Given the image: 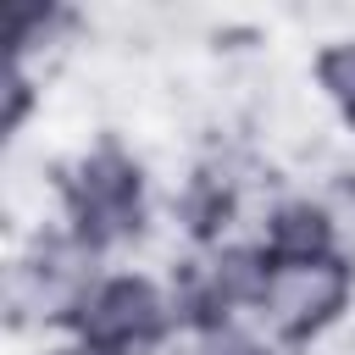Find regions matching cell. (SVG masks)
<instances>
[{"mask_svg": "<svg viewBox=\"0 0 355 355\" xmlns=\"http://www.w3.org/2000/svg\"><path fill=\"white\" fill-rule=\"evenodd\" d=\"M61 222L100 255L133 244L150 227V178L144 161L122 144L83 150L61 178Z\"/></svg>", "mask_w": 355, "mask_h": 355, "instance_id": "6da1fadb", "label": "cell"}, {"mask_svg": "<svg viewBox=\"0 0 355 355\" xmlns=\"http://www.w3.org/2000/svg\"><path fill=\"white\" fill-rule=\"evenodd\" d=\"M67 338L89 344L94 355H166L183 338L172 277H155L144 266L105 272L89 288V300H83V311H78Z\"/></svg>", "mask_w": 355, "mask_h": 355, "instance_id": "7a4b0ae2", "label": "cell"}, {"mask_svg": "<svg viewBox=\"0 0 355 355\" xmlns=\"http://www.w3.org/2000/svg\"><path fill=\"white\" fill-rule=\"evenodd\" d=\"M355 311V255H327V261H294L272 272V288L255 311V327L277 349H305L322 344L333 327H344Z\"/></svg>", "mask_w": 355, "mask_h": 355, "instance_id": "3957f363", "label": "cell"}, {"mask_svg": "<svg viewBox=\"0 0 355 355\" xmlns=\"http://www.w3.org/2000/svg\"><path fill=\"white\" fill-rule=\"evenodd\" d=\"M255 239L266 244V255L277 266H294V261H327V255H344V211L327 200V194H311V189H294V194H272L255 216Z\"/></svg>", "mask_w": 355, "mask_h": 355, "instance_id": "277c9868", "label": "cell"}, {"mask_svg": "<svg viewBox=\"0 0 355 355\" xmlns=\"http://www.w3.org/2000/svg\"><path fill=\"white\" fill-rule=\"evenodd\" d=\"M239 216H244V178H239L233 166H222V161H200V166L178 183V194H172V222H178V233L194 244V255L239 239V233H233Z\"/></svg>", "mask_w": 355, "mask_h": 355, "instance_id": "5b68a950", "label": "cell"}, {"mask_svg": "<svg viewBox=\"0 0 355 355\" xmlns=\"http://www.w3.org/2000/svg\"><path fill=\"white\" fill-rule=\"evenodd\" d=\"M311 83L316 94L333 105V116L344 128H355V33H338V39H322L316 55H311Z\"/></svg>", "mask_w": 355, "mask_h": 355, "instance_id": "8992f818", "label": "cell"}, {"mask_svg": "<svg viewBox=\"0 0 355 355\" xmlns=\"http://www.w3.org/2000/svg\"><path fill=\"white\" fill-rule=\"evenodd\" d=\"M233 355H288V349H277V344H266V338L255 333V338H244V344H239Z\"/></svg>", "mask_w": 355, "mask_h": 355, "instance_id": "52a82bcc", "label": "cell"}, {"mask_svg": "<svg viewBox=\"0 0 355 355\" xmlns=\"http://www.w3.org/2000/svg\"><path fill=\"white\" fill-rule=\"evenodd\" d=\"M44 355H94V349H89V344H78V338H61V344H50Z\"/></svg>", "mask_w": 355, "mask_h": 355, "instance_id": "ba28073f", "label": "cell"}]
</instances>
